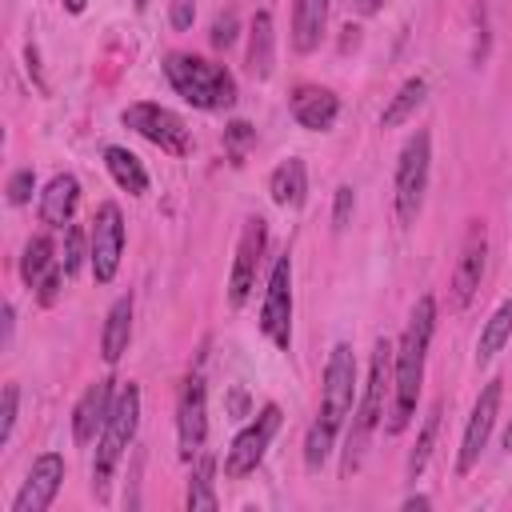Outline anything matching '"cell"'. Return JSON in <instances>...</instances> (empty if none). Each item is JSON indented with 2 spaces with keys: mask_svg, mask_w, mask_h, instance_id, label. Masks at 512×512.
Segmentation results:
<instances>
[{
  "mask_svg": "<svg viewBox=\"0 0 512 512\" xmlns=\"http://www.w3.org/2000/svg\"><path fill=\"white\" fill-rule=\"evenodd\" d=\"M432 328H436V300H432V296H420L416 308H412V316H408V328H404V336H400V348L392 352L396 376H392V416H388V432H404L408 420H412V412H416Z\"/></svg>",
  "mask_w": 512,
  "mask_h": 512,
  "instance_id": "6da1fadb",
  "label": "cell"
},
{
  "mask_svg": "<svg viewBox=\"0 0 512 512\" xmlns=\"http://www.w3.org/2000/svg\"><path fill=\"white\" fill-rule=\"evenodd\" d=\"M352 400H356V356H352V344H336L328 352V364H324V392H320V412L308 428V440H304V464L316 472L332 444H336V432L344 424V416L352 412Z\"/></svg>",
  "mask_w": 512,
  "mask_h": 512,
  "instance_id": "7a4b0ae2",
  "label": "cell"
},
{
  "mask_svg": "<svg viewBox=\"0 0 512 512\" xmlns=\"http://www.w3.org/2000/svg\"><path fill=\"white\" fill-rule=\"evenodd\" d=\"M164 76L176 88V96H184L192 108L220 112V108H232L236 104V80H232V72L220 68V64H212V60H204V56L172 52L164 60Z\"/></svg>",
  "mask_w": 512,
  "mask_h": 512,
  "instance_id": "3957f363",
  "label": "cell"
},
{
  "mask_svg": "<svg viewBox=\"0 0 512 512\" xmlns=\"http://www.w3.org/2000/svg\"><path fill=\"white\" fill-rule=\"evenodd\" d=\"M136 424H140V388L136 384H124L116 392V404H112V416L96 440V460H92V492L96 500L108 496V484H112V472L124 456V448L132 444L136 436Z\"/></svg>",
  "mask_w": 512,
  "mask_h": 512,
  "instance_id": "277c9868",
  "label": "cell"
},
{
  "mask_svg": "<svg viewBox=\"0 0 512 512\" xmlns=\"http://www.w3.org/2000/svg\"><path fill=\"white\" fill-rule=\"evenodd\" d=\"M388 368H392V344L388 340H376L372 360H368V384H364V396H360V408H356V424H352V436H348V452H344V476H352L360 468V456L368 448V436L376 432V424L384 416Z\"/></svg>",
  "mask_w": 512,
  "mask_h": 512,
  "instance_id": "5b68a950",
  "label": "cell"
},
{
  "mask_svg": "<svg viewBox=\"0 0 512 512\" xmlns=\"http://www.w3.org/2000/svg\"><path fill=\"white\" fill-rule=\"evenodd\" d=\"M428 164H432V136L420 128L408 136L396 160V220L400 224H416L420 216L424 188H428Z\"/></svg>",
  "mask_w": 512,
  "mask_h": 512,
  "instance_id": "8992f818",
  "label": "cell"
},
{
  "mask_svg": "<svg viewBox=\"0 0 512 512\" xmlns=\"http://www.w3.org/2000/svg\"><path fill=\"white\" fill-rule=\"evenodd\" d=\"M120 120H124L132 132H140L144 140H152L160 152H168V156H188V152H192V136H188L184 120H180L172 108H160V104L140 100V104H128V108L120 112Z\"/></svg>",
  "mask_w": 512,
  "mask_h": 512,
  "instance_id": "52a82bcc",
  "label": "cell"
},
{
  "mask_svg": "<svg viewBox=\"0 0 512 512\" xmlns=\"http://www.w3.org/2000/svg\"><path fill=\"white\" fill-rule=\"evenodd\" d=\"M276 428H280V408H276V404H264V408L252 416V424L232 440V448H228V456H224V476H228V480H240V476L256 472V464L264 460V452H268Z\"/></svg>",
  "mask_w": 512,
  "mask_h": 512,
  "instance_id": "ba28073f",
  "label": "cell"
},
{
  "mask_svg": "<svg viewBox=\"0 0 512 512\" xmlns=\"http://www.w3.org/2000/svg\"><path fill=\"white\" fill-rule=\"evenodd\" d=\"M260 332L276 348H288V336H292V264H288V256H280L272 264V276L264 288V308H260Z\"/></svg>",
  "mask_w": 512,
  "mask_h": 512,
  "instance_id": "9c48e42d",
  "label": "cell"
},
{
  "mask_svg": "<svg viewBox=\"0 0 512 512\" xmlns=\"http://www.w3.org/2000/svg\"><path fill=\"white\" fill-rule=\"evenodd\" d=\"M120 252H124V216H120V208L112 200H104L96 208V216H92V248H88L96 284H108L116 276Z\"/></svg>",
  "mask_w": 512,
  "mask_h": 512,
  "instance_id": "30bf717a",
  "label": "cell"
},
{
  "mask_svg": "<svg viewBox=\"0 0 512 512\" xmlns=\"http://www.w3.org/2000/svg\"><path fill=\"white\" fill-rule=\"evenodd\" d=\"M176 436H180V456L184 460L200 456V444L208 436V392H204L200 376H188L180 384V396H176Z\"/></svg>",
  "mask_w": 512,
  "mask_h": 512,
  "instance_id": "8fae6325",
  "label": "cell"
},
{
  "mask_svg": "<svg viewBox=\"0 0 512 512\" xmlns=\"http://www.w3.org/2000/svg\"><path fill=\"white\" fill-rule=\"evenodd\" d=\"M264 240H268V228L264 220H248L244 232H240V244H236V264H232V280H228V304L232 308H244L252 288H256V268H260V256H264Z\"/></svg>",
  "mask_w": 512,
  "mask_h": 512,
  "instance_id": "7c38bea8",
  "label": "cell"
},
{
  "mask_svg": "<svg viewBox=\"0 0 512 512\" xmlns=\"http://www.w3.org/2000/svg\"><path fill=\"white\" fill-rule=\"evenodd\" d=\"M484 260H488V228H484V220H472L468 232H464V244H460L456 272H452V304L456 308L472 304V296L480 288V276H484Z\"/></svg>",
  "mask_w": 512,
  "mask_h": 512,
  "instance_id": "4fadbf2b",
  "label": "cell"
},
{
  "mask_svg": "<svg viewBox=\"0 0 512 512\" xmlns=\"http://www.w3.org/2000/svg\"><path fill=\"white\" fill-rule=\"evenodd\" d=\"M496 412H500V380L484 384V392L476 396L472 404V416H468V428H464V440H460V456H456V472H472L488 436H492V424H496Z\"/></svg>",
  "mask_w": 512,
  "mask_h": 512,
  "instance_id": "5bb4252c",
  "label": "cell"
},
{
  "mask_svg": "<svg viewBox=\"0 0 512 512\" xmlns=\"http://www.w3.org/2000/svg\"><path fill=\"white\" fill-rule=\"evenodd\" d=\"M60 484H64V456H56V452L36 456L32 468H28L24 488H20L16 500H12V512H44V508L56 500Z\"/></svg>",
  "mask_w": 512,
  "mask_h": 512,
  "instance_id": "9a60e30c",
  "label": "cell"
},
{
  "mask_svg": "<svg viewBox=\"0 0 512 512\" xmlns=\"http://www.w3.org/2000/svg\"><path fill=\"white\" fill-rule=\"evenodd\" d=\"M112 404H116L112 380H96V384L84 388V396H80L76 408H72V436H76V444L100 440V432H104V424H108V416H112Z\"/></svg>",
  "mask_w": 512,
  "mask_h": 512,
  "instance_id": "2e32d148",
  "label": "cell"
},
{
  "mask_svg": "<svg viewBox=\"0 0 512 512\" xmlns=\"http://www.w3.org/2000/svg\"><path fill=\"white\" fill-rule=\"evenodd\" d=\"M288 104H292L296 124L308 128V132H328V128L336 124V116H340L336 92H328V88H320V84H300V88L288 96Z\"/></svg>",
  "mask_w": 512,
  "mask_h": 512,
  "instance_id": "e0dca14e",
  "label": "cell"
},
{
  "mask_svg": "<svg viewBox=\"0 0 512 512\" xmlns=\"http://www.w3.org/2000/svg\"><path fill=\"white\" fill-rule=\"evenodd\" d=\"M76 200H80L76 176H68V172L52 176L48 188L40 192V220H44L48 228H68V220H72V212H76Z\"/></svg>",
  "mask_w": 512,
  "mask_h": 512,
  "instance_id": "ac0fdd59",
  "label": "cell"
},
{
  "mask_svg": "<svg viewBox=\"0 0 512 512\" xmlns=\"http://www.w3.org/2000/svg\"><path fill=\"white\" fill-rule=\"evenodd\" d=\"M328 28V0H292V48L316 52Z\"/></svg>",
  "mask_w": 512,
  "mask_h": 512,
  "instance_id": "d6986e66",
  "label": "cell"
},
{
  "mask_svg": "<svg viewBox=\"0 0 512 512\" xmlns=\"http://www.w3.org/2000/svg\"><path fill=\"white\" fill-rule=\"evenodd\" d=\"M272 60H276V32H272V12H256L252 28H248V72L256 80L272 76Z\"/></svg>",
  "mask_w": 512,
  "mask_h": 512,
  "instance_id": "ffe728a7",
  "label": "cell"
},
{
  "mask_svg": "<svg viewBox=\"0 0 512 512\" xmlns=\"http://www.w3.org/2000/svg\"><path fill=\"white\" fill-rule=\"evenodd\" d=\"M268 192H272V204H280V208H300V204H304V192H308L304 160L288 156L284 164H276L272 176H268Z\"/></svg>",
  "mask_w": 512,
  "mask_h": 512,
  "instance_id": "44dd1931",
  "label": "cell"
},
{
  "mask_svg": "<svg viewBox=\"0 0 512 512\" xmlns=\"http://www.w3.org/2000/svg\"><path fill=\"white\" fill-rule=\"evenodd\" d=\"M128 336H132V296H120L112 308H108V320H104V336H100V356L108 364H116L128 348Z\"/></svg>",
  "mask_w": 512,
  "mask_h": 512,
  "instance_id": "7402d4cb",
  "label": "cell"
},
{
  "mask_svg": "<svg viewBox=\"0 0 512 512\" xmlns=\"http://www.w3.org/2000/svg\"><path fill=\"white\" fill-rule=\"evenodd\" d=\"M104 164H108L112 180H116L128 196H144V192H148V172H144V164H140L128 148L108 144V148H104Z\"/></svg>",
  "mask_w": 512,
  "mask_h": 512,
  "instance_id": "603a6c76",
  "label": "cell"
},
{
  "mask_svg": "<svg viewBox=\"0 0 512 512\" xmlns=\"http://www.w3.org/2000/svg\"><path fill=\"white\" fill-rule=\"evenodd\" d=\"M424 96H428V84L420 80V76H412V80H404L400 88H396V96L388 100V108L380 112V124L384 128H396V124H404L420 104H424Z\"/></svg>",
  "mask_w": 512,
  "mask_h": 512,
  "instance_id": "cb8c5ba5",
  "label": "cell"
},
{
  "mask_svg": "<svg viewBox=\"0 0 512 512\" xmlns=\"http://www.w3.org/2000/svg\"><path fill=\"white\" fill-rule=\"evenodd\" d=\"M56 264H60V260H56L52 240H48V236H32V240L24 244V256H20V276H24L28 288H36Z\"/></svg>",
  "mask_w": 512,
  "mask_h": 512,
  "instance_id": "d4e9b609",
  "label": "cell"
},
{
  "mask_svg": "<svg viewBox=\"0 0 512 512\" xmlns=\"http://www.w3.org/2000/svg\"><path fill=\"white\" fill-rule=\"evenodd\" d=\"M508 336H512V300H504V304L488 316V324H484V332H480V344H476V364H488V360L508 344Z\"/></svg>",
  "mask_w": 512,
  "mask_h": 512,
  "instance_id": "484cf974",
  "label": "cell"
},
{
  "mask_svg": "<svg viewBox=\"0 0 512 512\" xmlns=\"http://www.w3.org/2000/svg\"><path fill=\"white\" fill-rule=\"evenodd\" d=\"M212 476H216V460L212 456H196V468H192V480H188V508L192 512H216L220 508Z\"/></svg>",
  "mask_w": 512,
  "mask_h": 512,
  "instance_id": "4316f807",
  "label": "cell"
},
{
  "mask_svg": "<svg viewBox=\"0 0 512 512\" xmlns=\"http://www.w3.org/2000/svg\"><path fill=\"white\" fill-rule=\"evenodd\" d=\"M436 428H440V404L428 408L424 428H420V436H416V444H412V452H408V480H416V476L428 468V456H432V444H436Z\"/></svg>",
  "mask_w": 512,
  "mask_h": 512,
  "instance_id": "83f0119b",
  "label": "cell"
},
{
  "mask_svg": "<svg viewBox=\"0 0 512 512\" xmlns=\"http://www.w3.org/2000/svg\"><path fill=\"white\" fill-rule=\"evenodd\" d=\"M60 264H64L68 276L84 264V228H76V224L64 228V256H60Z\"/></svg>",
  "mask_w": 512,
  "mask_h": 512,
  "instance_id": "f1b7e54d",
  "label": "cell"
},
{
  "mask_svg": "<svg viewBox=\"0 0 512 512\" xmlns=\"http://www.w3.org/2000/svg\"><path fill=\"white\" fill-rule=\"evenodd\" d=\"M16 404H20V388H16V384H4V392H0V444H8V440H12Z\"/></svg>",
  "mask_w": 512,
  "mask_h": 512,
  "instance_id": "f546056e",
  "label": "cell"
},
{
  "mask_svg": "<svg viewBox=\"0 0 512 512\" xmlns=\"http://www.w3.org/2000/svg\"><path fill=\"white\" fill-rule=\"evenodd\" d=\"M32 192H36V172L32 168H20V172H12L8 176V204H28L32 200Z\"/></svg>",
  "mask_w": 512,
  "mask_h": 512,
  "instance_id": "4dcf8cb0",
  "label": "cell"
},
{
  "mask_svg": "<svg viewBox=\"0 0 512 512\" xmlns=\"http://www.w3.org/2000/svg\"><path fill=\"white\" fill-rule=\"evenodd\" d=\"M352 208H356V192H352V184H340V188H336V204H332V228H336V232L348 228Z\"/></svg>",
  "mask_w": 512,
  "mask_h": 512,
  "instance_id": "1f68e13d",
  "label": "cell"
},
{
  "mask_svg": "<svg viewBox=\"0 0 512 512\" xmlns=\"http://www.w3.org/2000/svg\"><path fill=\"white\" fill-rule=\"evenodd\" d=\"M236 28H240L236 12H232V8H228V12H220V16H216V24H212V48H228V44L236 40Z\"/></svg>",
  "mask_w": 512,
  "mask_h": 512,
  "instance_id": "d6a6232c",
  "label": "cell"
},
{
  "mask_svg": "<svg viewBox=\"0 0 512 512\" xmlns=\"http://www.w3.org/2000/svg\"><path fill=\"white\" fill-rule=\"evenodd\" d=\"M252 140V128L244 124V120H236V124H228V132H224V144H228V152L236 156V164H240V156H244V144Z\"/></svg>",
  "mask_w": 512,
  "mask_h": 512,
  "instance_id": "836d02e7",
  "label": "cell"
},
{
  "mask_svg": "<svg viewBox=\"0 0 512 512\" xmlns=\"http://www.w3.org/2000/svg\"><path fill=\"white\" fill-rule=\"evenodd\" d=\"M64 276H68V272H64V264H56V268H52V272H48V276L36 284V296H40V304H52V300H56V292H60Z\"/></svg>",
  "mask_w": 512,
  "mask_h": 512,
  "instance_id": "e575fe53",
  "label": "cell"
},
{
  "mask_svg": "<svg viewBox=\"0 0 512 512\" xmlns=\"http://www.w3.org/2000/svg\"><path fill=\"white\" fill-rule=\"evenodd\" d=\"M192 16H196V0H172V8H168V20H172V28H176V32L192 28Z\"/></svg>",
  "mask_w": 512,
  "mask_h": 512,
  "instance_id": "d590c367",
  "label": "cell"
},
{
  "mask_svg": "<svg viewBox=\"0 0 512 512\" xmlns=\"http://www.w3.org/2000/svg\"><path fill=\"white\" fill-rule=\"evenodd\" d=\"M12 328H16V312H12V304H4V348L12 340Z\"/></svg>",
  "mask_w": 512,
  "mask_h": 512,
  "instance_id": "8d00e7d4",
  "label": "cell"
},
{
  "mask_svg": "<svg viewBox=\"0 0 512 512\" xmlns=\"http://www.w3.org/2000/svg\"><path fill=\"white\" fill-rule=\"evenodd\" d=\"M232 412H236V416H244V412H248V400H244V392H232Z\"/></svg>",
  "mask_w": 512,
  "mask_h": 512,
  "instance_id": "74e56055",
  "label": "cell"
},
{
  "mask_svg": "<svg viewBox=\"0 0 512 512\" xmlns=\"http://www.w3.org/2000/svg\"><path fill=\"white\" fill-rule=\"evenodd\" d=\"M428 504H432L428 496H408V500H404V512H412V508H428Z\"/></svg>",
  "mask_w": 512,
  "mask_h": 512,
  "instance_id": "f35d334b",
  "label": "cell"
},
{
  "mask_svg": "<svg viewBox=\"0 0 512 512\" xmlns=\"http://www.w3.org/2000/svg\"><path fill=\"white\" fill-rule=\"evenodd\" d=\"M380 4H384V0H356V8H360L364 16H372V12H380Z\"/></svg>",
  "mask_w": 512,
  "mask_h": 512,
  "instance_id": "ab89813d",
  "label": "cell"
},
{
  "mask_svg": "<svg viewBox=\"0 0 512 512\" xmlns=\"http://www.w3.org/2000/svg\"><path fill=\"white\" fill-rule=\"evenodd\" d=\"M84 4H88V0H64L68 12H84Z\"/></svg>",
  "mask_w": 512,
  "mask_h": 512,
  "instance_id": "60d3db41",
  "label": "cell"
},
{
  "mask_svg": "<svg viewBox=\"0 0 512 512\" xmlns=\"http://www.w3.org/2000/svg\"><path fill=\"white\" fill-rule=\"evenodd\" d=\"M504 448L512 452V420H508V428H504Z\"/></svg>",
  "mask_w": 512,
  "mask_h": 512,
  "instance_id": "b9f144b4",
  "label": "cell"
},
{
  "mask_svg": "<svg viewBox=\"0 0 512 512\" xmlns=\"http://www.w3.org/2000/svg\"><path fill=\"white\" fill-rule=\"evenodd\" d=\"M136 8H148V0H136Z\"/></svg>",
  "mask_w": 512,
  "mask_h": 512,
  "instance_id": "7bdbcfd3",
  "label": "cell"
}]
</instances>
